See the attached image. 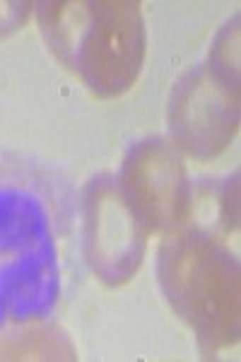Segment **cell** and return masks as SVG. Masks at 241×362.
<instances>
[{"label": "cell", "mask_w": 241, "mask_h": 362, "mask_svg": "<svg viewBox=\"0 0 241 362\" xmlns=\"http://www.w3.org/2000/svg\"><path fill=\"white\" fill-rule=\"evenodd\" d=\"M78 198L54 167L0 153V336L46 321L66 293Z\"/></svg>", "instance_id": "obj_1"}, {"label": "cell", "mask_w": 241, "mask_h": 362, "mask_svg": "<svg viewBox=\"0 0 241 362\" xmlns=\"http://www.w3.org/2000/svg\"><path fill=\"white\" fill-rule=\"evenodd\" d=\"M46 46L102 99L121 97L145 63V20L135 0H46L34 5Z\"/></svg>", "instance_id": "obj_2"}, {"label": "cell", "mask_w": 241, "mask_h": 362, "mask_svg": "<svg viewBox=\"0 0 241 362\" xmlns=\"http://www.w3.org/2000/svg\"><path fill=\"white\" fill-rule=\"evenodd\" d=\"M157 283L172 312L196 334L203 358L239 343L241 271L227 242L176 227L157 254Z\"/></svg>", "instance_id": "obj_3"}, {"label": "cell", "mask_w": 241, "mask_h": 362, "mask_svg": "<svg viewBox=\"0 0 241 362\" xmlns=\"http://www.w3.org/2000/svg\"><path fill=\"white\" fill-rule=\"evenodd\" d=\"M82 254L90 271L109 288L128 283L143 266L148 230L133 213L114 174H97L80 198Z\"/></svg>", "instance_id": "obj_4"}, {"label": "cell", "mask_w": 241, "mask_h": 362, "mask_svg": "<svg viewBox=\"0 0 241 362\" xmlns=\"http://www.w3.org/2000/svg\"><path fill=\"white\" fill-rule=\"evenodd\" d=\"M167 116L174 143L193 160L208 162L237 138L239 87L217 78L208 63H198L172 87Z\"/></svg>", "instance_id": "obj_5"}, {"label": "cell", "mask_w": 241, "mask_h": 362, "mask_svg": "<svg viewBox=\"0 0 241 362\" xmlns=\"http://www.w3.org/2000/svg\"><path fill=\"white\" fill-rule=\"evenodd\" d=\"M116 179L148 232H172L184 225L191 181L172 143L162 138L133 143Z\"/></svg>", "instance_id": "obj_6"}, {"label": "cell", "mask_w": 241, "mask_h": 362, "mask_svg": "<svg viewBox=\"0 0 241 362\" xmlns=\"http://www.w3.org/2000/svg\"><path fill=\"white\" fill-rule=\"evenodd\" d=\"M186 227L227 242L239 227V174L227 179H201L191 184Z\"/></svg>", "instance_id": "obj_7"}, {"label": "cell", "mask_w": 241, "mask_h": 362, "mask_svg": "<svg viewBox=\"0 0 241 362\" xmlns=\"http://www.w3.org/2000/svg\"><path fill=\"white\" fill-rule=\"evenodd\" d=\"M78 350L56 324H27L0 336V360H75Z\"/></svg>", "instance_id": "obj_8"}, {"label": "cell", "mask_w": 241, "mask_h": 362, "mask_svg": "<svg viewBox=\"0 0 241 362\" xmlns=\"http://www.w3.org/2000/svg\"><path fill=\"white\" fill-rule=\"evenodd\" d=\"M208 68L227 85L239 87V15L222 27L210 49Z\"/></svg>", "instance_id": "obj_9"}, {"label": "cell", "mask_w": 241, "mask_h": 362, "mask_svg": "<svg viewBox=\"0 0 241 362\" xmlns=\"http://www.w3.org/2000/svg\"><path fill=\"white\" fill-rule=\"evenodd\" d=\"M32 8H34V3H27V0H8V3H0V39L10 37V34L25 25Z\"/></svg>", "instance_id": "obj_10"}]
</instances>
